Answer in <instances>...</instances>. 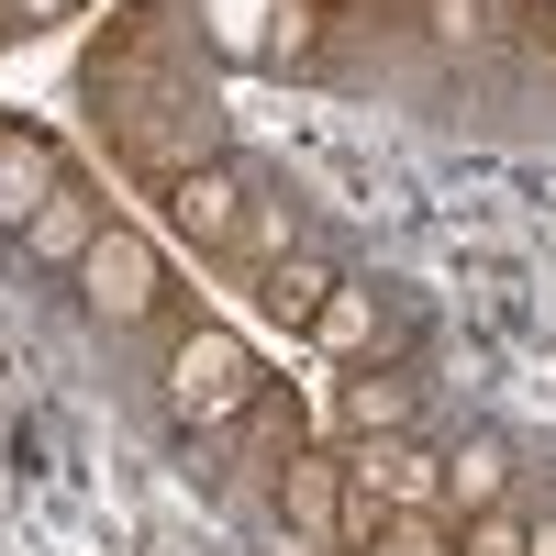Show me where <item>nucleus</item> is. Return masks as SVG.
<instances>
[{
  "instance_id": "nucleus-1",
  "label": "nucleus",
  "mask_w": 556,
  "mask_h": 556,
  "mask_svg": "<svg viewBox=\"0 0 556 556\" xmlns=\"http://www.w3.org/2000/svg\"><path fill=\"white\" fill-rule=\"evenodd\" d=\"M267 390V367H256V345L235 334V323H178V345H167V379H156V401H167V424H190V434H223L235 412Z\"/></svg>"
},
{
  "instance_id": "nucleus-2",
  "label": "nucleus",
  "mask_w": 556,
  "mask_h": 556,
  "mask_svg": "<svg viewBox=\"0 0 556 556\" xmlns=\"http://www.w3.org/2000/svg\"><path fill=\"white\" fill-rule=\"evenodd\" d=\"M101 134H112V156L134 167V178H167L178 167H201V156H223V123H212V101L190 78H167V89H134V101H101Z\"/></svg>"
},
{
  "instance_id": "nucleus-3",
  "label": "nucleus",
  "mask_w": 556,
  "mask_h": 556,
  "mask_svg": "<svg viewBox=\"0 0 556 556\" xmlns=\"http://www.w3.org/2000/svg\"><path fill=\"white\" fill-rule=\"evenodd\" d=\"M78 301H89V323H101V334L156 323V312H167V256H156V235L101 223V235H89V256H78Z\"/></svg>"
},
{
  "instance_id": "nucleus-4",
  "label": "nucleus",
  "mask_w": 556,
  "mask_h": 556,
  "mask_svg": "<svg viewBox=\"0 0 556 556\" xmlns=\"http://www.w3.org/2000/svg\"><path fill=\"white\" fill-rule=\"evenodd\" d=\"M245 201H256V167H245L235 146L167 178V223H178V235H190L201 256H235V235H245Z\"/></svg>"
},
{
  "instance_id": "nucleus-5",
  "label": "nucleus",
  "mask_w": 556,
  "mask_h": 556,
  "mask_svg": "<svg viewBox=\"0 0 556 556\" xmlns=\"http://www.w3.org/2000/svg\"><path fill=\"white\" fill-rule=\"evenodd\" d=\"M334 424H345V445H367V434H412V424H424V379H412V367L356 356L345 379H334Z\"/></svg>"
},
{
  "instance_id": "nucleus-6",
  "label": "nucleus",
  "mask_w": 556,
  "mask_h": 556,
  "mask_svg": "<svg viewBox=\"0 0 556 556\" xmlns=\"http://www.w3.org/2000/svg\"><path fill=\"white\" fill-rule=\"evenodd\" d=\"M56 190H67V156H56V134L0 112V235H23V223H34L45 201H56Z\"/></svg>"
},
{
  "instance_id": "nucleus-7",
  "label": "nucleus",
  "mask_w": 556,
  "mask_h": 556,
  "mask_svg": "<svg viewBox=\"0 0 556 556\" xmlns=\"http://www.w3.org/2000/svg\"><path fill=\"white\" fill-rule=\"evenodd\" d=\"M278 523L301 545H334V523H345V445H301L290 468H278Z\"/></svg>"
},
{
  "instance_id": "nucleus-8",
  "label": "nucleus",
  "mask_w": 556,
  "mask_h": 556,
  "mask_svg": "<svg viewBox=\"0 0 556 556\" xmlns=\"http://www.w3.org/2000/svg\"><path fill=\"white\" fill-rule=\"evenodd\" d=\"M334 256H278V267H256V312L278 323V334H312L323 323V301H334Z\"/></svg>"
},
{
  "instance_id": "nucleus-9",
  "label": "nucleus",
  "mask_w": 556,
  "mask_h": 556,
  "mask_svg": "<svg viewBox=\"0 0 556 556\" xmlns=\"http://www.w3.org/2000/svg\"><path fill=\"white\" fill-rule=\"evenodd\" d=\"M513 501V445L501 434H468L445 456V523H468V513H501Z\"/></svg>"
},
{
  "instance_id": "nucleus-10",
  "label": "nucleus",
  "mask_w": 556,
  "mask_h": 556,
  "mask_svg": "<svg viewBox=\"0 0 556 556\" xmlns=\"http://www.w3.org/2000/svg\"><path fill=\"white\" fill-rule=\"evenodd\" d=\"M101 223H112V212H101V201H89L78 178H67V190L23 223V256H45V267H67V278H78V256H89V235H101Z\"/></svg>"
},
{
  "instance_id": "nucleus-11",
  "label": "nucleus",
  "mask_w": 556,
  "mask_h": 556,
  "mask_svg": "<svg viewBox=\"0 0 556 556\" xmlns=\"http://www.w3.org/2000/svg\"><path fill=\"white\" fill-rule=\"evenodd\" d=\"M190 12H201V45H212V56L267 67V23H278V0H190Z\"/></svg>"
},
{
  "instance_id": "nucleus-12",
  "label": "nucleus",
  "mask_w": 556,
  "mask_h": 556,
  "mask_svg": "<svg viewBox=\"0 0 556 556\" xmlns=\"http://www.w3.org/2000/svg\"><path fill=\"white\" fill-rule=\"evenodd\" d=\"M235 424H245V456H256V468H290V456H301V401H290V379H267Z\"/></svg>"
},
{
  "instance_id": "nucleus-13",
  "label": "nucleus",
  "mask_w": 556,
  "mask_h": 556,
  "mask_svg": "<svg viewBox=\"0 0 556 556\" xmlns=\"http://www.w3.org/2000/svg\"><path fill=\"white\" fill-rule=\"evenodd\" d=\"M235 256H256V267L301 256V201L278 190V178H256V201H245V235H235Z\"/></svg>"
},
{
  "instance_id": "nucleus-14",
  "label": "nucleus",
  "mask_w": 556,
  "mask_h": 556,
  "mask_svg": "<svg viewBox=\"0 0 556 556\" xmlns=\"http://www.w3.org/2000/svg\"><path fill=\"white\" fill-rule=\"evenodd\" d=\"M379 290H367V278H334V301H323V323H312V345H334V356H367L379 345Z\"/></svg>"
},
{
  "instance_id": "nucleus-15",
  "label": "nucleus",
  "mask_w": 556,
  "mask_h": 556,
  "mask_svg": "<svg viewBox=\"0 0 556 556\" xmlns=\"http://www.w3.org/2000/svg\"><path fill=\"white\" fill-rule=\"evenodd\" d=\"M323 23H334V0H278V23H267V67H278V78H290V67H312Z\"/></svg>"
},
{
  "instance_id": "nucleus-16",
  "label": "nucleus",
  "mask_w": 556,
  "mask_h": 556,
  "mask_svg": "<svg viewBox=\"0 0 556 556\" xmlns=\"http://www.w3.org/2000/svg\"><path fill=\"white\" fill-rule=\"evenodd\" d=\"M367 556H456V523H445V513H390Z\"/></svg>"
},
{
  "instance_id": "nucleus-17",
  "label": "nucleus",
  "mask_w": 556,
  "mask_h": 556,
  "mask_svg": "<svg viewBox=\"0 0 556 556\" xmlns=\"http://www.w3.org/2000/svg\"><path fill=\"white\" fill-rule=\"evenodd\" d=\"M456 556H534L523 513H513V501H501V513H468V523H456Z\"/></svg>"
},
{
  "instance_id": "nucleus-18",
  "label": "nucleus",
  "mask_w": 556,
  "mask_h": 556,
  "mask_svg": "<svg viewBox=\"0 0 556 556\" xmlns=\"http://www.w3.org/2000/svg\"><path fill=\"white\" fill-rule=\"evenodd\" d=\"M490 12H501V0H434L424 23H434V45H456V56H468V45H490V34H501Z\"/></svg>"
},
{
  "instance_id": "nucleus-19",
  "label": "nucleus",
  "mask_w": 556,
  "mask_h": 556,
  "mask_svg": "<svg viewBox=\"0 0 556 556\" xmlns=\"http://www.w3.org/2000/svg\"><path fill=\"white\" fill-rule=\"evenodd\" d=\"M78 0H0V23H67Z\"/></svg>"
},
{
  "instance_id": "nucleus-20",
  "label": "nucleus",
  "mask_w": 556,
  "mask_h": 556,
  "mask_svg": "<svg viewBox=\"0 0 556 556\" xmlns=\"http://www.w3.org/2000/svg\"><path fill=\"white\" fill-rule=\"evenodd\" d=\"M523 545H534V556H556V513H534V523H523Z\"/></svg>"
},
{
  "instance_id": "nucleus-21",
  "label": "nucleus",
  "mask_w": 556,
  "mask_h": 556,
  "mask_svg": "<svg viewBox=\"0 0 556 556\" xmlns=\"http://www.w3.org/2000/svg\"><path fill=\"white\" fill-rule=\"evenodd\" d=\"M534 45H545V67H556V0H545V23H534Z\"/></svg>"
}]
</instances>
